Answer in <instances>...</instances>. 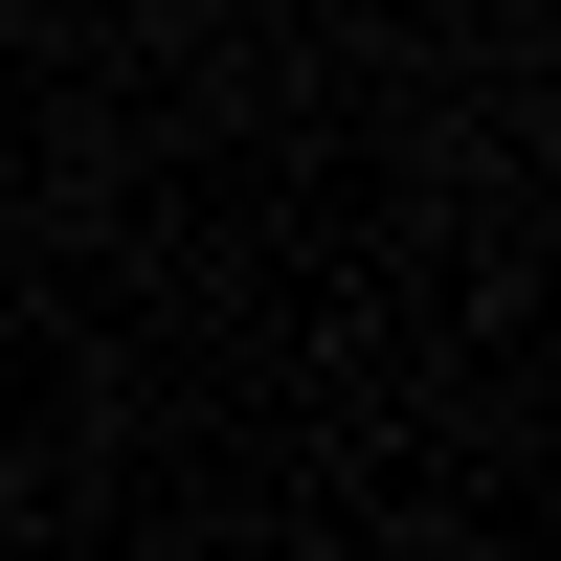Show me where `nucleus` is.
Returning a JSON list of instances; mask_svg holds the SVG:
<instances>
[]
</instances>
